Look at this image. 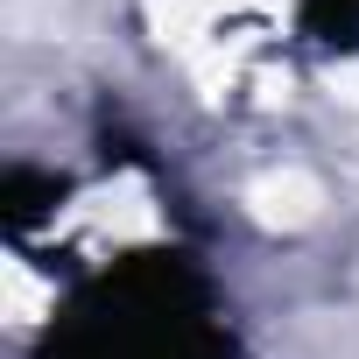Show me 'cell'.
Here are the masks:
<instances>
[{"label":"cell","instance_id":"cell-1","mask_svg":"<svg viewBox=\"0 0 359 359\" xmlns=\"http://www.w3.org/2000/svg\"><path fill=\"white\" fill-rule=\"evenodd\" d=\"M36 359H240L212 275L184 247H141L71 282Z\"/></svg>","mask_w":359,"mask_h":359},{"label":"cell","instance_id":"cell-2","mask_svg":"<svg viewBox=\"0 0 359 359\" xmlns=\"http://www.w3.org/2000/svg\"><path fill=\"white\" fill-rule=\"evenodd\" d=\"M303 36L324 50H359V0H303Z\"/></svg>","mask_w":359,"mask_h":359}]
</instances>
